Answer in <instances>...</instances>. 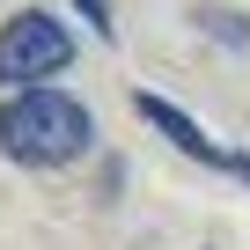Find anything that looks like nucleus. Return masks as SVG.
<instances>
[{"label":"nucleus","instance_id":"obj_2","mask_svg":"<svg viewBox=\"0 0 250 250\" xmlns=\"http://www.w3.org/2000/svg\"><path fill=\"white\" fill-rule=\"evenodd\" d=\"M74 59V30L59 15H15V22H0V81H44Z\"/></svg>","mask_w":250,"mask_h":250},{"label":"nucleus","instance_id":"obj_4","mask_svg":"<svg viewBox=\"0 0 250 250\" xmlns=\"http://www.w3.org/2000/svg\"><path fill=\"white\" fill-rule=\"evenodd\" d=\"M74 8H81V22H96V30H103V37H110V30H118V22H110V8H103V0H74Z\"/></svg>","mask_w":250,"mask_h":250},{"label":"nucleus","instance_id":"obj_3","mask_svg":"<svg viewBox=\"0 0 250 250\" xmlns=\"http://www.w3.org/2000/svg\"><path fill=\"white\" fill-rule=\"evenodd\" d=\"M199 22H206V37H221V44H250V22L228 15V8H199Z\"/></svg>","mask_w":250,"mask_h":250},{"label":"nucleus","instance_id":"obj_1","mask_svg":"<svg viewBox=\"0 0 250 250\" xmlns=\"http://www.w3.org/2000/svg\"><path fill=\"white\" fill-rule=\"evenodd\" d=\"M96 140V118L59 96V88H22L0 103V155H15L30 169H59V162H81Z\"/></svg>","mask_w":250,"mask_h":250}]
</instances>
